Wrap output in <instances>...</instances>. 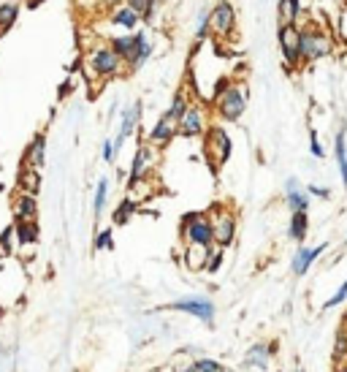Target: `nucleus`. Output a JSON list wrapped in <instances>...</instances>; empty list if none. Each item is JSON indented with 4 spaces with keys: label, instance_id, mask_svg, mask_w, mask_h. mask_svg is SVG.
<instances>
[{
    "label": "nucleus",
    "instance_id": "nucleus-35",
    "mask_svg": "<svg viewBox=\"0 0 347 372\" xmlns=\"http://www.w3.org/2000/svg\"><path fill=\"white\" fill-rule=\"evenodd\" d=\"M11 242H14V226L0 234V258H6V256L14 253V245H11Z\"/></svg>",
    "mask_w": 347,
    "mask_h": 372
},
{
    "label": "nucleus",
    "instance_id": "nucleus-21",
    "mask_svg": "<svg viewBox=\"0 0 347 372\" xmlns=\"http://www.w3.org/2000/svg\"><path fill=\"white\" fill-rule=\"evenodd\" d=\"M309 234V215L306 212H291V223H288V236L293 242H304Z\"/></svg>",
    "mask_w": 347,
    "mask_h": 372
},
{
    "label": "nucleus",
    "instance_id": "nucleus-39",
    "mask_svg": "<svg viewBox=\"0 0 347 372\" xmlns=\"http://www.w3.org/2000/svg\"><path fill=\"white\" fill-rule=\"evenodd\" d=\"M114 155H117V141L106 139L103 141V161H106V163H112V161H114Z\"/></svg>",
    "mask_w": 347,
    "mask_h": 372
},
{
    "label": "nucleus",
    "instance_id": "nucleus-32",
    "mask_svg": "<svg viewBox=\"0 0 347 372\" xmlns=\"http://www.w3.org/2000/svg\"><path fill=\"white\" fill-rule=\"evenodd\" d=\"M109 180L103 177L101 183H98V187H95V204H92V209H95V215L101 218L103 215V209H106V198H109Z\"/></svg>",
    "mask_w": 347,
    "mask_h": 372
},
{
    "label": "nucleus",
    "instance_id": "nucleus-17",
    "mask_svg": "<svg viewBox=\"0 0 347 372\" xmlns=\"http://www.w3.org/2000/svg\"><path fill=\"white\" fill-rule=\"evenodd\" d=\"M25 163H28V169H36V172L43 169V163H46V136L43 134L30 141V147L25 152Z\"/></svg>",
    "mask_w": 347,
    "mask_h": 372
},
{
    "label": "nucleus",
    "instance_id": "nucleus-40",
    "mask_svg": "<svg viewBox=\"0 0 347 372\" xmlns=\"http://www.w3.org/2000/svg\"><path fill=\"white\" fill-rule=\"evenodd\" d=\"M306 193H309V196H317V198H328V196H331V190L323 185H309L306 187Z\"/></svg>",
    "mask_w": 347,
    "mask_h": 372
},
{
    "label": "nucleus",
    "instance_id": "nucleus-12",
    "mask_svg": "<svg viewBox=\"0 0 347 372\" xmlns=\"http://www.w3.org/2000/svg\"><path fill=\"white\" fill-rule=\"evenodd\" d=\"M152 163H155V147H152V144H141L138 152H136V158H133V163H130L128 187L138 185V183L144 180V174L152 169Z\"/></svg>",
    "mask_w": 347,
    "mask_h": 372
},
{
    "label": "nucleus",
    "instance_id": "nucleus-18",
    "mask_svg": "<svg viewBox=\"0 0 347 372\" xmlns=\"http://www.w3.org/2000/svg\"><path fill=\"white\" fill-rule=\"evenodd\" d=\"M14 209H17V220H33V223H36L39 201H36V196H30V193H19Z\"/></svg>",
    "mask_w": 347,
    "mask_h": 372
},
{
    "label": "nucleus",
    "instance_id": "nucleus-2",
    "mask_svg": "<svg viewBox=\"0 0 347 372\" xmlns=\"http://www.w3.org/2000/svg\"><path fill=\"white\" fill-rule=\"evenodd\" d=\"M217 114L228 123H236L244 109H247V87L244 85H231V82H220L215 90Z\"/></svg>",
    "mask_w": 347,
    "mask_h": 372
},
{
    "label": "nucleus",
    "instance_id": "nucleus-37",
    "mask_svg": "<svg viewBox=\"0 0 347 372\" xmlns=\"http://www.w3.org/2000/svg\"><path fill=\"white\" fill-rule=\"evenodd\" d=\"M220 267H222V247H215V250L209 253V261H207V272H209V275H215Z\"/></svg>",
    "mask_w": 347,
    "mask_h": 372
},
{
    "label": "nucleus",
    "instance_id": "nucleus-14",
    "mask_svg": "<svg viewBox=\"0 0 347 372\" xmlns=\"http://www.w3.org/2000/svg\"><path fill=\"white\" fill-rule=\"evenodd\" d=\"M285 201H288L291 212H306L309 209V193H306V187H302L296 177L285 180Z\"/></svg>",
    "mask_w": 347,
    "mask_h": 372
},
{
    "label": "nucleus",
    "instance_id": "nucleus-19",
    "mask_svg": "<svg viewBox=\"0 0 347 372\" xmlns=\"http://www.w3.org/2000/svg\"><path fill=\"white\" fill-rule=\"evenodd\" d=\"M149 57H152V44H149L147 33H136V49H133V57L128 60V65L136 71V68H141Z\"/></svg>",
    "mask_w": 347,
    "mask_h": 372
},
{
    "label": "nucleus",
    "instance_id": "nucleus-33",
    "mask_svg": "<svg viewBox=\"0 0 347 372\" xmlns=\"http://www.w3.org/2000/svg\"><path fill=\"white\" fill-rule=\"evenodd\" d=\"M342 302H347V280L337 288V291H334V293H331V296H328V299H326V302H323V313H328V310L339 307Z\"/></svg>",
    "mask_w": 347,
    "mask_h": 372
},
{
    "label": "nucleus",
    "instance_id": "nucleus-31",
    "mask_svg": "<svg viewBox=\"0 0 347 372\" xmlns=\"http://www.w3.org/2000/svg\"><path fill=\"white\" fill-rule=\"evenodd\" d=\"M17 17H19V6H17V3H6V6H0V33H3V30H8V28L17 22Z\"/></svg>",
    "mask_w": 347,
    "mask_h": 372
},
{
    "label": "nucleus",
    "instance_id": "nucleus-10",
    "mask_svg": "<svg viewBox=\"0 0 347 372\" xmlns=\"http://www.w3.org/2000/svg\"><path fill=\"white\" fill-rule=\"evenodd\" d=\"M209 128H207V112L201 109V106H193L190 103V109L185 112V117L179 120V136H185V139H196V136H201V134H207Z\"/></svg>",
    "mask_w": 347,
    "mask_h": 372
},
{
    "label": "nucleus",
    "instance_id": "nucleus-9",
    "mask_svg": "<svg viewBox=\"0 0 347 372\" xmlns=\"http://www.w3.org/2000/svg\"><path fill=\"white\" fill-rule=\"evenodd\" d=\"M274 351H277V342H266V340L253 342V345L247 348V353H244V367H247V370L266 372L269 367H271Z\"/></svg>",
    "mask_w": 347,
    "mask_h": 372
},
{
    "label": "nucleus",
    "instance_id": "nucleus-26",
    "mask_svg": "<svg viewBox=\"0 0 347 372\" xmlns=\"http://www.w3.org/2000/svg\"><path fill=\"white\" fill-rule=\"evenodd\" d=\"M19 187H22V193L36 196V193L41 190V177H39V172H36V169H22V174H19Z\"/></svg>",
    "mask_w": 347,
    "mask_h": 372
},
{
    "label": "nucleus",
    "instance_id": "nucleus-20",
    "mask_svg": "<svg viewBox=\"0 0 347 372\" xmlns=\"http://www.w3.org/2000/svg\"><path fill=\"white\" fill-rule=\"evenodd\" d=\"M334 155H337V166H339V177H342V185L347 187V134L345 125L337 131L334 136Z\"/></svg>",
    "mask_w": 347,
    "mask_h": 372
},
{
    "label": "nucleus",
    "instance_id": "nucleus-24",
    "mask_svg": "<svg viewBox=\"0 0 347 372\" xmlns=\"http://www.w3.org/2000/svg\"><path fill=\"white\" fill-rule=\"evenodd\" d=\"M190 109V101H187V95H185V90H179V93L174 95V101H171V106H169V112L163 114V117H169L171 123H176L179 125V120L185 117V112Z\"/></svg>",
    "mask_w": 347,
    "mask_h": 372
},
{
    "label": "nucleus",
    "instance_id": "nucleus-7",
    "mask_svg": "<svg viewBox=\"0 0 347 372\" xmlns=\"http://www.w3.org/2000/svg\"><path fill=\"white\" fill-rule=\"evenodd\" d=\"M90 68L98 76H117L123 71V57L114 52L112 47H98L90 52Z\"/></svg>",
    "mask_w": 347,
    "mask_h": 372
},
{
    "label": "nucleus",
    "instance_id": "nucleus-30",
    "mask_svg": "<svg viewBox=\"0 0 347 372\" xmlns=\"http://www.w3.org/2000/svg\"><path fill=\"white\" fill-rule=\"evenodd\" d=\"M133 212H136V198H125V201H123V204L114 209L112 220H114L117 226H125V223L130 220V215H133Z\"/></svg>",
    "mask_w": 347,
    "mask_h": 372
},
{
    "label": "nucleus",
    "instance_id": "nucleus-36",
    "mask_svg": "<svg viewBox=\"0 0 347 372\" xmlns=\"http://www.w3.org/2000/svg\"><path fill=\"white\" fill-rule=\"evenodd\" d=\"M112 247H114V236H112L109 229L95 236V250H112Z\"/></svg>",
    "mask_w": 347,
    "mask_h": 372
},
{
    "label": "nucleus",
    "instance_id": "nucleus-16",
    "mask_svg": "<svg viewBox=\"0 0 347 372\" xmlns=\"http://www.w3.org/2000/svg\"><path fill=\"white\" fill-rule=\"evenodd\" d=\"M174 136H179V125H176V123H171L169 117H160V120L155 123V128L149 131L147 141H149L152 147H166Z\"/></svg>",
    "mask_w": 347,
    "mask_h": 372
},
{
    "label": "nucleus",
    "instance_id": "nucleus-11",
    "mask_svg": "<svg viewBox=\"0 0 347 372\" xmlns=\"http://www.w3.org/2000/svg\"><path fill=\"white\" fill-rule=\"evenodd\" d=\"M233 25H236V11L228 0H220L215 8H212V33L220 39H228L233 33Z\"/></svg>",
    "mask_w": 347,
    "mask_h": 372
},
{
    "label": "nucleus",
    "instance_id": "nucleus-13",
    "mask_svg": "<svg viewBox=\"0 0 347 372\" xmlns=\"http://www.w3.org/2000/svg\"><path fill=\"white\" fill-rule=\"evenodd\" d=\"M326 250H328V242H323V245H317V247H306V245H302V247L293 253V261H291L293 275H296V278H304Z\"/></svg>",
    "mask_w": 347,
    "mask_h": 372
},
{
    "label": "nucleus",
    "instance_id": "nucleus-4",
    "mask_svg": "<svg viewBox=\"0 0 347 372\" xmlns=\"http://www.w3.org/2000/svg\"><path fill=\"white\" fill-rule=\"evenodd\" d=\"M204 149H207V158H209V163H212L215 172L222 163H228L233 144H231V136L225 134V128L212 125V128L207 131V144H204Z\"/></svg>",
    "mask_w": 347,
    "mask_h": 372
},
{
    "label": "nucleus",
    "instance_id": "nucleus-25",
    "mask_svg": "<svg viewBox=\"0 0 347 372\" xmlns=\"http://www.w3.org/2000/svg\"><path fill=\"white\" fill-rule=\"evenodd\" d=\"M212 250H207V247H187V256H185L187 269H207V261H209V253Z\"/></svg>",
    "mask_w": 347,
    "mask_h": 372
},
{
    "label": "nucleus",
    "instance_id": "nucleus-1",
    "mask_svg": "<svg viewBox=\"0 0 347 372\" xmlns=\"http://www.w3.org/2000/svg\"><path fill=\"white\" fill-rule=\"evenodd\" d=\"M182 239L187 242V247H215V226H212V215L207 212H190L182 218Z\"/></svg>",
    "mask_w": 347,
    "mask_h": 372
},
{
    "label": "nucleus",
    "instance_id": "nucleus-44",
    "mask_svg": "<svg viewBox=\"0 0 347 372\" xmlns=\"http://www.w3.org/2000/svg\"><path fill=\"white\" fill-rule=\"evenodd\" d=\"M296 372H304V370H296Z\"/></svg>",
    "mask_w": 347,
    "mask_h": 372
},
{
    "label": "nucleus",
    "instance_id": "nucleus-6",
    "mask_svg": "<svg viewBox=\"0 0 347 372\" xmlns=\"http://www.w3.org/2000/svg\"><path fill=\"white\" fill-rule=\"evenodd\" d=\"M169 310H176V313H185V316H193L204 324H215V302L207 299V296H187V299H179V302H171Z\"/></svg>",
    "mask_w": 347,
    "mask_h": 372
},
{
    "label": "nucleus",
    "instance_id": "nucleus-8",
    "mask_svg": "<svg viewBox=\"0 0 347 372\" xmlns=\"http://www.w3.org/2000/svg\"><path fill=\"white\" fill-rule=\"evenodd\" d=\"M212 226H215V245L217 247H231L233 239H236V215L228 212V209H217L212 215Z\"/></svg>",
    "mask_w": 347,
    "mask_h": 372
},
{
    "label": "nucleus",
    "instance_id": "nucleus-38",
    "mask_svg": "<svg viewBox=\"0 0 347 372\" xmlns=\"http://www.w3.org/2000/svg\"><path fill=\"white\" fill-rule=\"evenodd\" d=\"M309 152L315 158H326V149H323V144L317 139V131H309Z\"/></svg>",
    "mask_w": 347,
    "mask_h": 372
},
{
    "label": "nucleus",
    "instance_id": "nucleus-28",
    "mask_svg": "<svg viewBox=\"0 0 347 372\" xmlns=\"http://www.w3.org/2000/svg\"><path fill=\"white\" fill-rule=\"evenodd\" d=\"M112 49L128 63L133 57V49H136V36H120V39H112Z\"/></svg>",
    "mask_w": 347,
    "mask_h": 372
},
{
    "label": "nucleus",
    "instance_id": "nucleus-22",
    "mask_svg": "<svg viewBox=\"0 0 347 372\" xmlns=\"http://www.w3.org/2000/svg\"><path fill=\"white\" fill-rule=\"evenodd\" d=\"M14 236H17V245L25 247V245H33L39 239V226L33 220H17L14 223Z\"/></svg>",
    "mask_w": 347,
    "mask_h": 372
},
{
    "label": "nucleus",
    "instance_id": "nucleus-5",
    "mask_svg": "<svg viewBox=\"0 0 347 372\" xmlns=\"http://www.w3.org/2000/svg\"><path fill=\"white\" fill-rule=\"evenodd\" d=\"M280 49L288 68H299L302 60V28L299 25H280Z\"/></svg>",
    "mask_w": 347,
    "mask_h": 372
},
{
    "label": "nucleus",
    "instance_id": "nucleus-34",
    "mask_svg": "<svg viewBox=\"0 0 347 372\" xmlns=\"http://www.w3.org/2000/svg\"><path fill=\"white\" fill-rule=\"evenodd\" d=\"M209 30H212V11H201L198 14V25H196V39L204 41L209 36Z\"/></svg>",
    "mask_w": 347,
    "mask_h": 372
},
{
    "label": "nucleus",
    "instance_id": "nucleus-29",
    "mask_svg": "<svg viewBox=\"0 0 347 372\" xmlns=\"http://www.w3.org/2000/svg\"><path fill=\"white\" fill-rule=\"evenodd\" d=\"M155 6H158V0H128V8H133L144 22H152Z\"/></svg>",
    "mask_w": 347,
    "mask_h": 372
},
{
    "label": "nucleus",
    "instance_id": "nucleus-15",
    "mask_svg": "<svg viewBox=\"0 0 347 372\" xmlns=\"http://www.w3.org/2000/svg\"><path fill=\"white\" fill-rule=\"evenodd\" d=\"M138 120H141V103L136 101V103H130L128 109L123 112V123H120V134H117V149L125 144V141L133 136V131L138 128Z\"/></svg>",
    "mask_w": 347,
    "mask_h": 372
},
{
    "label": "nucleus",
    "instance_id": "nucleus-3",
    "mask_svg": "<svg viewBox=\"0 0 347 372\" xmlns=\"http://www.w3.org/2000/svg\"><path fill=\"white\" fill-rule=\"evenodd\" d=\"M334 52V41L326 30L309 25L302 28V60L304 63H315V60H323Z\"/></svg>",
    "mask_w": 347,
    "mask_h": 372
},
{
    "label": "nucleus",
    "instance_id": "nucleus-43",
    "mask_svg": "<svg viewBox=\"0 0 347 372\" xmlns=\"http://www.w3.org/2000/svg\"><path fill=\"white\" fill-rule=\"evenodd\" d=\"M345 247H347V236H345Z\"/></svg>",
    "mask_w": 347,
    "mask_h": 372
},
{
    "label": "nucleus",
    "instance_id": "nucleus-27",
    "mask_svg": "<svg viewBox=\"0 0 347 372\" xmlns=\"http://www.w3.org/2000/svg\"><path fill=\"white\" fill-rule=\"evenodd\" d=\"M112 22H114V25H120V28H125V30H133V28L138 25V14L125 6V8H117V11L112 14Z\"/></svg>",
    "mask_w": 347,
    "mask_h": 372
},
{
    "label": "nucleus",
    "instance_id": "nucleus-42",
    "mask_svg": "<svg viewBox=\"0 0 347 372\" xmlns=\"http://www.w3.org/2000/svg\"><path fill=\"white\" fill-rule=\"evenodd\" d=\"M147 372H160V370H147Z\"/></svg>",
    "mask_w": 347,
    "mask_h": 372
},
{
    "label": "nucleus",
    "instance_id": "nucleus-23",
    "mask_svg": "<svg viewBox=\"0 0 347 372\" xmlns=\"http://www.w3.org/2000/svg\"><path fill=\"white\" fill-rule=\"evenodd\" d=\"M302 17V0H280V25H296Z\"/></svg>",
    "mask_w": 347,
    "mask_h": 372
},
{
    "label": "nucleus",
    "instance_id": "nucleus-41",
    "mask_svg": "<svg viewBox=\"0 0 347 372\" xmlns=\"http://www.w3.org/2000/svg\"><path fill=\"white\" fill-rule=\"evenodd\" d=\"M222 372H236V370H228V367H225V370H222Z\"/></svg>",
    "mask_w": 347,
    "mask_h": 372
}]
</instances>
